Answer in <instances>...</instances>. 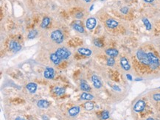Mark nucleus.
<instances>
[{
    "label": "nucleus",
    "mask_w": 160,
    "mask_h": 120,
    "mask_svg": "<svg viewBox=\"0 0 160 120\" xmlns=\"http://www.w3.org/2000/svg\"><path fill=\"white\" fill-rule=\"evenodd\" d=\"M145 107V103L143 100H139L136 103L134 106V111L135 112H141Z\"/></svg>",
    "instance_id": "nucleus-5"
},
{
    "label": "nucleus",
    "mask_w": 160,
    "mask_h": 120,
    "mask_svg": "<svg viewBox=\"0 0 160 120\" xmlns=\"http://www.w3.org/2000/svg\"><path fill=\"white\" fill-rule=\"evenodd\" d=\"M53 91L58 96H61L65 93V89L61 87H55L53 89Z\"/></svg>",
    "instance_id": "nucleus-22"
},
{
    "label": "nucleus",
    "mask_w": 160,
    "mask_h": 120,
    "mask_svg": "<svg viewBox=\"0 0 160 120\" xmlns=\"http://www.w3.org/2000/svg\"><path fill=\"white\" fill-rule=\"evenodd\" d=\"M55 53L59 56V58L61 59V60H66V59H68L70 55H71V52L66 48L64 47H61V48H58Z\"/></svg>",
    "instance_id": "nucleus-4"
},
{
    "label": "nucleus",
    "mask_w": 160,
    "mask_h": 120,
    "mask_svg": "<svg viewBox=\"0 0 160 120\" xmlns=\"http://www.w3.org/2000/svg\"><path fill=\"white\" fill-rule=\"evenodd\" d=\"M153 97H154V100L155 101H160V93H157V94H154Z\"/></svg>",
    "instance_id": "nucleus-30"
},
{
    "label": "nucleus",
    "mask_w": 160,
    "mask_h": 120,
    "mask_svg": "<svg viewBox=\"0 0 160 120\" xmlns=\"http://www.w3.org/2000/svg\"><path fill=\"white\" fill-rule=\"evenodd\" d=\"M55 75V71L51 67H47L46 68L44 72V76L47 79H52Z\"/></svg>",
    "instance_id": "nucleus-7"
},
{
    "label": "nucleus",
    "mask_w": 160,
    "mask_h": 120,
    "mask_svg": "<svg viewBox=\"0 0 160 120\" xmlns=\"http://www.w3.org/2000/svg\"><path fill=\"white\" fill-rule=\"evenodd\" d=\"M80 111V107H78V106H74V107H72V108L69 110L68 113H69V116H71V117H75V116H77V115L79 114Z\"/></svg>",
    "instance_id": "nucleus-15"
},
{
    "label": "nucleus",
    "mask_w": 160,
    "mask_h": 120,
    "mask_svg": "<svg viewBox=\"0 0 160 120\" xmlns=\"http://www.w3.org/2000/svg\"><path fill=\"white\" fill-rule=\"evenodd\" d=\"M109 111H103V112L102 113V114H101V119H102L103 120H105L109 119Z\"/></svg>",
    "instance_id": "nucleus-26"
},
{
    "label": "nucleus",
    "mask_w": 160,
    "mask_h": 120,
    "mask_svg": "<svg viewBox=\"0 0 160 120\" xmlns=\"http://www.w3.org/2000/svg\"><path fill=\"white\" fill-rule=\"evenodd\" d=\"M142 21H143V24H144V25H145V29L147 30H151V29H152V25H151V22L149 21V20L148 19V18H143V19H142Z\"/></svg>",
    "instance_id": "nucleus-20"
},
{
    "label": "nucleus",
    "mask_w": 160,
    "mask_h": 120,
    "mask_svg": "<svg viewBox=\"0 0 160 120\" xmlns=\"http://www.w3.org/2000/svg\"><path fill=\"white\" fill-rule=\"evenodd\" d=\"M106 25L109 28H111V29H113V28H115L118 26V22L117 21H115L114 19L113 18H109L106 21Z\"/></svg>",
    "instance_id": "nucleus-13"
},
{
    "label": "nucleus",
    "mask_w": 160,
    "mask_h": 120,
    "mask_svg": "<svg viewBox=\"0 0 160 120\" xmlns=\"http://www.w3.org/2000/svg\"><path fill=\"white\" fill-rule=\"evenodd\" d=\"M50 37L53 41L57 44H61L64 41V35L60 30H55L52 31L50 35Z\"/></svg>",
    "instance_id": "nucleus-1"
},
{
    "label": "nucleus",
    "mask_w": 160,
    "mask_h": 120,
    "mask_svg": "<svg viewBox=\"0 0 160 120\" xmlns=\"http://www.w3.org/2000/svg\"><path fill=\"white\" fill-rule=\"evenodd\" d=\"M15 120H25L24 119H23V118H21V117H17L16 119Z\"/></svg>",
    "instance_id": "nucleus-35"
},
{
    "label": "nucleus",
    "mask_w": 160,
    "mask_h": 120,
    "mask_svg": "<svg viewBox=\"0 0 160 120\" xmlns=\"http://www.w3.org/2000/svg\"><path fill=\"white\" fill-rule=\"evenodd\" d=\"M120 62V65H121V66L123 68L124 70H126V71H128V70L131 69L130 64H129L128 60H127V58H121Z\"/></svg>",
    "instance_id": "nucleus-10"
},
{
    "label": "nucleus",
    "mask_w": 160,
    "mask_h": 120,
    "mask_svg": "<svg viewBox=\"0 0 160 120\" xmlns=\"http://www.w3.org/2000/svg\"><path fill=\"white\" fill-rule=\"evenodd\" d=\"M27 89L28 90V91L31 94H34L36 91L37 89V85L34 83H30L27 85Z\"/></svg>",
    "instance_id": "nucleus-16"
},
{
    "label": "nucleus",
    "mask_w": 160,
    "mask_h": 120,
    "mask_svg": "<svg viewBox=\"0 0 160 120\" xmlns=\"http://www.w3.org/2000/svg\"><path fill=\"white\" fill-rule=\"evenodd\" d=\"M96 24H97V21L95 18H89L87 19L86 22V27L90 30H92L95 29V27H96Z\"/></svg>",
    "instance_id": "nucleus-6"
},
{
    "label": "nucleus",
    "mask_w": 160,
    "mask_h": 120,
    "mask_svg": "<svg viewBox=\"0 0 160 120\" xmlns=\"http://www.w3.org/2000/svg\"><path fill=\"white\" fill-rule=\"evenodd\" d=\"M80 89H81L83 91H86V92H89V91H91L90 86H89V84H88L86 82H85L84 80H82L81 83H80Z\"/></svg>",
    "instance_id": "nucleus-18"
},
{
    "label": "nucleus",
    "mask_w": 160,
    "mask_h": 120,
    "mask_svg": "<svg viewBox=\"0 0 160 120\" xmlns=\"http://www.w3.org/2000/svg\"><path fill=\"white\" fill-rule=\"evenodd\" d=\"M73 29L75 30V31H77V32H80V33H83L85 31H84V28L81 26V25H80V24H75L74 25H73Z\"/></svg>",
    "instance_id": "nucleus-23"
},
{
    "label": "nucleus",
    "mask_w": 160,
    "mask_h": 120,
    "mask_svg": "<svg viewBox=\"0 0 160 120\" xmlns=\"http://www.w3.org/2000/svg\"><path fill=\"white\" fill-rule=\"evenodd\" d=\"M93 98H94V96L89 94L88 92H84L80 96V99L83 100H91Z\"/></svg>",
    "instance_id": "nucleus-19"
},
{
    "label": "nucleus",
    "mask_w": 160,
    "mask_h": 120,
    "mask_svg": "<svg viewBox=\"0 0 160 120\" xmlns=\"http://www.w3.org/2000/svg\"><path fill=\"white\" fill-rule=\"evenodd\" d=\"M43 119H44V120H48V118H47L46 116H45V117L44 116V117H43Z\"/></svg>",
    "instance_id": "nucleus-36"
},
{
    "label": "nucleus",
    "mask_w": 160,
    "mask_h": 120,
    "mask_svg": "<svg viewBox=\"0 0 160 120\" xmlns=\"http://www.w3.org/2000/svg\"><path fill=\"white\" fill-rule=\"evenodd\" d=\"M38 34V32L36 30H32L28 34V38L29 39H33Z\"/></svg>",
    "instance_id": "nucleus-24"
},
{
    "label": "nucleus",
    "mask_w": 160,
    "mask_h": 120,
    "mask_svg": "<svg viewBox=\"0 0 160 120\" xmlns=\"http://www.w3.org/2000/svg\"><path fill=\"white\" fill-rule=\"evenodd\" d=\"M85 108L87 110V111H91L94 108V104L91 102H87L86 104H85Z\"/></svg>",
    "instance_id": "nucleus-25"
},
{
    "label": "nucleus",
    "mask_w": 160,
    "mask_h": 120,
    "mask_svg": "<svg viewBox=\"0 0 160 120\" xmlns=\"http://www.w3.org/2000/svg\"><path fill=\"white\" fill-rule=\"evenodd\" d=\"M112 88H113V89H114V90H115V91H120V88H119L117 86H114Z\"/></svg>",
    "instance_id": "nucleus-32"
},
{
    "label": "nucleus",
    "mask_w": 160,
    "mask_h": 120,
    "mask_svg": "<svg viewBox=\"0 0 160 120\" xmlns=\"http://www.w3.org/2000/svg\"><path fill=\"white\" fill-rule=\"evenodd\" d=\"M78 52L82 55H84V56H90L92 54V52L91 49H88V48H85V47H80L78 49Z\"/></svg>",
    "instance_id": "nucleus-9"
},
{
    "label": "nucleus",
    "mask_w": 160,
    "mask_h": 120,
    "mask_svg": "<svg viewBox=\"0 0 160 120\" xmlns=\"http://www.w3.org/2000/svg\"><path fill=\"white\" fill-rule=\"evenodd\" d=\"M10 49L13 52H16L21 49V46L17 41H11L10 43Z\"/></svg>",
    "instance_id": "nucleus-8"
},
{
    "label": "nucleus",
    "mask_w": 160,
    "mask_h": 120,
    "mask_svg": "<svg viewBox=\"0 0 160 120\" xmlns=\"http://www.w3.org/2000/svg\"><path fill=\"white\" fill-rule=\"evenodd\" d=\"M146 120H154L153 118H148Z\"/></svg>",
    "instance_id": "nucleus-37"
},
{
    "label": "nucleus",
    "mask_w": 160,
    "mask_h": 120,
    "mask_svg": "<svg viewBox=\"0 0 160 120\" xmlns=\"http://www.w3.org/2000/svg\"></svg>",
    "instance_id": "nucleus-41"
},
{
    "label": "nucleus",
    "mask_w": 160,
    "mask_h": 120,
    "mask_svg": "<svg viewBox=\"0 0 160 120\" xmlns=\"http://www.w3.org/2000/svg\"><path fill=\"white\" fill-rule=\"evenodd\" d=\"M100 1H104V0H100Z\"/></svg>",
    "instance_id": "nucleus-40"
},
{
    "label": "nucleus",
    "mask_w": 160,
    "mask_h": 120,
    "mask_svg": "<svg viewBox=\"0 0 160 120\" xmlns=\"http://www.w3.org/2000/svg\"><path fill=\"white\" fill-rule=\"evenodd\" d=\"M37 106L40 108H47L49 106V103L44 100H41L37 103Z\"/></svg>",
    "instance_id": "nucleus-17"
},
{
    "label": "nucleus",
    "mask_w": 160,
    "mask_h": 120,
    "mask_svg": "<svg viewBox=\"0 0 160 120\" xmlns=\"http://www.w3.org/2000/svg\"><path fill=\"white\" fill-rule=\"evenodd\" d=\"M143 80V79H136L137 81H138V80Z\"/></svg>",
    "instance_id": "nucleus-39"
},
{
    "label": "nucleus",
    "mask_w": 160,
    "mask_h": 120,
    "mask_svg": "<svg viewBox=\"0 0 160 120\" xmlns=\"http://www.w3.org/2000/svg\"><path fill=\"white\" fill-rule=\"evenodd\" d=\"M148 59L150 61V66L151 69H157L160 65V60L158 59V58L157 56H155L152 52H148Z\"/></svg>",
    "instance_id": "nucleus-2"
},
{
    "label": "nucleus",
    "mask_w": 160,
    "mask_h": 120,
    "mask_svg": "<svg viewBox=\"0 0 160 120\" xmlns=\"http://www.w3.org/2000/svg\"><path fill=\"white\" fill-rule=\"evenodd\" d=\"M92 81L93 83L94 86L96 89H100L102 87V83L100 81V80L99 79V77L97 75H92Z\"/></svg>",
    "instance_id": "nucleus-11"
},
{
    "label": "nucleus",
    "mask_w": 160,
    "mask_h": 120,
    "mask_svg": "<svg viewBox=\"0 0 160 120\" xmlns=\"http://www.w3.org/2000/svg\"><path fill=\"white\" fill-rule=\"evenodd\" d=\"M126 77H127V78H128L129 80H132V77H131L130 75H126Z\"/></svg>",
    "instance_id": "nucleus-33"
},
{
    "label": "nucleus",
    "mask_w": 160,
    "mask_h": 120,
    "mask_svg": "<svg viewBox=\"0 0 160 120\" xmlns=\"http://www.w3.org/2000/svg\"><path fill=\"white\" fill-rule=\"evenodd\" d=\"M143 1L147 3H152L153 1H154V0H143Z\"/></svg>",
    "instance_id": "nucleus-34"
},
{
    "label": "nucleus",
    "mask_w": 160,
    "mask_h": 120,
    "mask_svg": "<svg viewBox=\"0 0 160 120\" xmlns=\"http://www.w3.org/2000/svg\"><path fill=\"white\" fill-rule=\"evenodd\" d=\"M115 63V60L113 58H110L107 60V65L109 66H113Z\"/></svg>",
    "instance_id": "nucleus-27"
},
{
    "label": "nucleus",
    "mask_w": 160,
    "mask_h": 120,
    "mask_svg": "<svg viewBox=\"0 0 160 120\" xmlns=\"http://www.w3.org/2000/svg\"><path fill=\"white\" fill-rule=\"evenodd\" d=\"M137 58L143 64L150 65V61H149V59H148V54H146L144 51H143L141 49L138 50L137 52Z\"/></svg>",
    "instance_id": "nucleus-3"
},
{
    "label": "nucleus",
    "mask_w": 160,
    "mask_h": 120,
    "mask_svg": "<svg viewBox=\"0 0 160 120\" xmlns=\"http://www.w3.org/2000/svg\"><path fill=\"white\" fill-rule=\"evenodd\" d=\"M106 53L110 58H114V57H117L118 55L119 52L116 49H108L106 50Z\"/></svg>",
    "instance_id": "nucleus-14"
},
{
    "label": "nucleus",
    "mask_w": 160,
    "mask_h": 120,
    "mask_svg": "<svg viewBox=\"0 0 160 120\" xmlns=\"http://www.w3.org/2000/svg\"><path fill=\"white\" fill-rule=\"evenodd\" d=\"M83 16V14L82 13H78L75 15V17L78 18H82Z\"/></svg>",
    "instance_id": "nucleus-31"
},
{
    "label": "nucleus",
    "mask_w": 160,
    "mask_h": 120,
    "mask_svg": "<svg viewBox=\"0 0 160 120\" xmlns=\"http://www.w3.org/2000/svg\"><path fill=\"white\" fill-rule=\"evenodd\" d=\"M94 44H95V46H97L98 47H102L103 46V44L99 40H95L94 41Z\"/></svg>",
    "instance_id": "nucleus-29"
},
{
    "label": "nucleus",
    "mask_w": 160,
    "mask_h": 120,
    "mask_svg": "<svg viewBox=\"0 0 160 120\" xmlns=\"http://www.w3.org/2000/svg\"><path fill=\"white\" fill-rule=\"evenodd\" d=\"M120 12L123 14H127L128 13V7H123L120 9Z\"/></svg>",
    "instance_id": "nucleus-28"
},
{
    "label": "nucleus",
    "mask_w": 160,
    "mask_h": 120,
    "mask_svg": "<svg viewBox=\"0 0 160 120\" xmlns=\"http://www.w3.org/2000/svg\"><path fill=\"white\" fill-rule=\"evenodd\" d=\"M49 23H50V18L49 17H44L42 20L41 24V28H46L48 27Z\"/></svg>",
    "instance_id": "nucleus-21"
},
{
    "label": "nucleus",
    "mask_w": 160,
    "mask_h": 120,
    "mask_svg": "<svg viewBox=\"0 0 160 120\" xmlns=\"http://www.w3.org/2000/svg\"><path fill=\"white\" fill-rule=\"evenodd\" d=\"M84 1H85L86 2H90V1H91V0H84Z\"/></svg>",
    "instance_id": "nucleus-38"
},
{
    "label": "nucleus",
    "mask_w": 160,
    "mask_h": 120,
    "mask_svg": "<svg viewBox=\"0 0 160 120\" xmlns=\"http://www.w3.org/2000/svg\"><path fill=\"white\" fill-rule=\"evenodd\" d=\"M51 61L55 64V65H58L61 61V59L59 58V56L56 54V53H52L50 55V57H49Z\"/></svg>",
    "instance_id": "nucleus-12"
}]
</instances>
